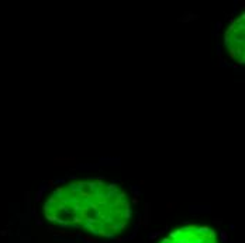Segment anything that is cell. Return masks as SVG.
Segmentation results:
<instances>
[{
	"instance_id": "cell-1",
	"label": "cell",
	"mask_w": 245,
	"mask_h": 243,
	"mask_svg": "<svg viewBox=\"0 0 245 243\" xmlns=\"http://www.w3.org/2000/svg\"><path fill=\"white\" fill-rule=\"evenodd\" d=\"M161 243H217V235L209 226L186 225L171 232Z\"/></svg>"
},
{
	"instance_id": "cell-2",
	"label": "cell",
	"mask_w": 245,
	"mask_h": 243,
	"mask_svg": "<svg viewBox=\"0 0 245 243\" xmlns=\"http://www.w3.org/2000/svg\"><path fill=\"white\" fill-rule=\"evenodd\" d=\"M221 25H223V24H221L220 21H218V23H217V24H216V30H217V31H218V30L221 28Z\"/></svg>"
}]
</instances>
